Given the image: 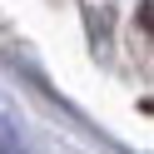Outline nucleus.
<instances>
[{
	"label": "nucleus",
	"instance_id": "nucleus-1",
	"mask_svg": "<svg viewBox=\"0 0 154 154\" xmlns=\"http://www.w3.org/2000/svg\"><path fill=\"white\" fill-rule=\"evenodd\" d=\"M139 30L154 35V0H144V5H139Z\"/></svg>",
	"mask_w": 154,
	"mask_h": 154
}]
</instances>
